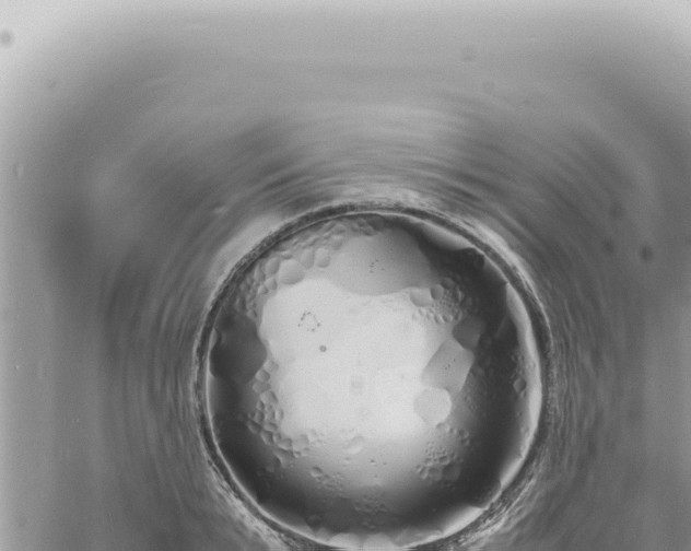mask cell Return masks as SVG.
Instances as JSON below:
<instances>
[{
  "mask_svg": "<svg viewBox=\"0 0 691 551\" xmlns=\"http://www.w3.org/2000/svg\"><path fill=\"white\" fill-rule=\"evenodd\" d=\"M247 327L245 415L268 466L337 505L424 488L457 392L458 349L446 302L401 232L282 251Z\"/></svg>",
  "mask_w": 691,
  "mask_h": 551,
  "instance_id": "1",
  "label": "cell"
}]
</instances>
